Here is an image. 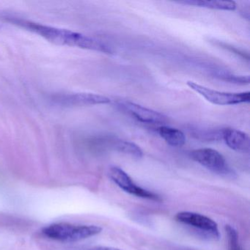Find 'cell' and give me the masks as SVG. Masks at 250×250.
<instances>
[{"label": "cell", "instance_id": "obj_1", "mask_svg": "<svg viewBox=\"0 0 250 250\" xmlns=\"http://www.w3.org/2000/svg\"><path fill=\"white\" fill-rule=\"evenodd\" d=\"M9 21L55 44L81 48L105 54L112 53V49L103 42L81 33L20 19L11 18Z\"/></svg>", "mask_w": 250, "mask_h": 250}, {"label": "cell", "instance_id": "obj_2", "mask_svg": "<svg viewBox=\"0 0 250 250\" xmlns=\"http://www.w3.org/2000/svg\"><path fill=\"white\" fill-rule=\"evenodd\" d=\"M102 228L97 225H75L59 222L44 227L41 233L45 238L61 243H74L83 241L100 233Z\"/></svg>", "mask_w": 250, "mask_h": 250}, {"label": "cell", "instance_id": "obj_3", "mask_svg": "<svg viewBox=\"0 0 250 250\" xmlns=\"http://www.w3.org/2000/svg\"><path fill=\"white\" fill-rule=\"evenodd\" d=\"M193 160L213 173L227 178H233L235 172L229 166L226 159L217 150L211 148H200L190 153Z\"/></svg>", "mask_w": 250, "mask_h": 250}, {"label": "cell", "instance_id": "obj_4", "mask_svg": "<svg viewBox=\"0 0 250 250\" xmlns=\"http://www.w3.org/2000/svg\"><path fill=\"white\" fill-rule=\"evenodd\" d=\"M187 85L203 96L208 102L219 106L236 105L242 103H249L250 101V92L243 93H226L212 90L205 86L200 85L194 82H187Z\"/></svg>", "mask_w": 250, "mask_h": 250}, {"label": "cell", "instance_id": "obj_5", "mask_svg": "<svg viewBox=\"0 0 250 250\" xmlns=\"http://www.w3.org/2000/svg\"><path fill=\"white\" fill-rule=\"evenodd\" d=\"M178 222L191 227L208 238L218 239L220 237L217 224L208 216L194 212L183 211L175 216Z\"/></svg>", "mask_w": 250, "mask_h": 250}, {"label": "cell", "instance_id": "obj_6", "mask_svg": "<svg viewBox=\"0 0 250 250\" xmlns=\"http://www.w3.org/2000/svg\"><path fill=\"white\" fill-rule=\"evenodd\" d=\"M109 176L121 189L131 195L155 201L161 200L160 197L158 194L137 185L125 171L118 167H112L109 169Z\"/></svg>", "mask_w": 250, "mask_h": 250}, {"label": "cell", "instance_id": "obj_7", "mask_svg": "<svg viewBox=\"0 0 250 250\" xmlns=\"http://www.w3.org/2000/svg\"><path fill=\"white\" fill-rule=\"evenodd\" d=\"M51 100L60 106L68 107L106 104L110 103V99L106 96L86 93H59L53 95L51 97Z\"/></svg>", "mask_w": 250, "mask_h": 250}, {"label": "cell", "instance_id": "obj_8", "mask_svg": "<svg viewBox=\"0 0 250 250\" xmlns=\"http://www.w3.org/2000/svg\"><path fill=\"white\" fill-rule=\"evenodd\" d=\"M118 107L129 114L133 118L140 122L148 124H165L167 123V117L160 112L145 107L134 102L128 101H120Z\"/></svg>", "mask_w": 250, "mask_h": 250}, {"label": "cell", "instance_id": "obj_9", "mask_svg": "<svg viewBox=\"0 0 250 250\" xmlns=\"http://www.w3.org/2000/svg\"><path fill=\"white\" fill-rule=\"evenodd\" d=\"M221 137L225 144L237 152L248 153L250 149L249 135L235 128H226L221 130Z\"/></svg>", "mask_w": 250, "mask_h": 250}, {"label": "cell", "instance_id": "obj_10", "mask_svg": "<svg viewBox=\"0 0 250 250\" xmlns=\"http://www.w3.org/2000/svg\"><path fill=\"white\" fill-rule=\"evenodd\" d=\"M104 146L135 159H140L143 156V150L138 146H137L135 143L126 141V140L112 138V137H105Z\"/></svg>", "mask_w": 250, "mask_h": 250}, {"label": "cell", "instance_id": "obj_11", "mask_svg": "<svg viewBox=\"0 0 250 250\" xmlns=\"http://www.w3.org/2000/svg\"><path fill=\"white\" fill-rule=\"evenodd\" d=\"M157 132L168 145L172 147H182L185 144V134L178 128L162 125L157 128Z\"/></svg>", "mask_w": 250, "mask_h": 250}, {"label": "cell", "instance_id": "obj_12", "mask_svg": "<svg viewBox=\"0 0 250 250\" xmlns=\"http://www.w3.org/2000/svg\"><path fill=\"white\" fill-rule=\"evenodd\" d=\"M179 4L200 7L209 9L222 10V11H234L236 8V4L233 1H181Z\"/></svg>", "mask_w": 250, "mask_h": 250}, {"label": "cell", "instance_id": "obj_13", "mask_svg": "<svg viewBox=\"0 0 250 250\" xmlns=\"http://www.w3.org/2000/svg\"><path fill=\"white\" fill-rule=\"evenodd\" d=\"M227 237H228V249L229 250H243L240 245L239 238L236 229L230 225L225 226Z\"/></svg>", "mask_w": 250, "mask_h": 250}, {"label": "cell", "instance_id": "obj_14", "mask_svg": "<svg viewBox=\"0 0 250 250\" xmlns=\"http://www.w3.org/2000/svg\"><path fill=\"white\" fill-rule=\"evenodd\" d=\"M197 139L205 141H215L222 140L221 137V130H204L195 129L194 133Z\"/></svg>", "mask_w": 250, "mask_h": 250}, {"label": "cell", "instance_id": "obj_15", "mask_svg": "<svg viewBox=\"0 0 250 250\" xmlns=\"http://www.w3.org/2000/svg\"><path fill=\"white\" fill-rule=\"evenodd\" d=\"M220 78L225 80V81L236 83V84H250V77L249 76H233L221 74Z\"/></svg>", "mask_w": 250, "mask_h": 250}, {"label": "cell", "instance_id": "obj_16", "mask_svg": "<svg viewBox=\"0 0 250 250\" xmlns=\"http://www.w3.org/2000/svg\"><path fill=\"white\" fill-rule=\"evenodd\" d=\"M87 250H121L119 249L114 248V247H93V248L88 249Z\"/></svg>", "mask_w": 250, "mask_h": 250}]
</instances>
